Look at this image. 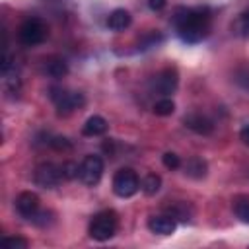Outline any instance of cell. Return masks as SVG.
<instances>
[{
	"mask_svg": "<svg viewBox=\"0 0 249 249\" xmlns=\"http://www.w3.org/2000/svg\"><path fill=\"white\" fill-rule=\"evenodd\" d=\"M173 25L185 43H198L210 31V14L206 8H179Z\"/></svg>",
	"mask_w": 249,
	"mask_h": 249,
	"instance_id": "1",
	"label": "cell"
},
{
	"mask_svg": "<svg viewBox=\"0 0 249 249\" xmlns=\"http://www.w3.org/2000/svg\"><path fill=\"white\" fill-rule=\"evenodd\" d=\"M117 226H119V218L113 210H101L97 212L91 222H89V237L95 241H107L117 233Z\"/></svg>",
	"mask_w": 249,
	"mask_h": 249,
	"instance_id": "2",
	"label": "cell"
},
{
	"mask_svg": "<svg viewBox=\"0 0 249 249\" xmlns=\"http://www.w3.org/2000/svg\"><path fill=\"white\" fill-rule=\"evenodd\" d=\"M49 97L54 101V105L58 109V115H70L76 109H82L84 103H86L84 93L68 91V89H62V88H51Z\"/></svg>",
	"mask_w": 249,
	"mask_h": 249,
	"instance_id": "3",
	"label": "cell"
},
{
	"mask_svg": "<svg viewBox=\"0 0 249 249\" xmlns=\"http://www.w3.org/2000/svg\"><path fill=\"white\" fill-rule=\"evenodd\" d=\"M47 35H49V27H47V23H45L43 19H39V18H29V19H25V21L19 25V29H18V37H19V41H21L25 47H35V45L43 43V41L47 39Z\"/></svg>",
	"mask_w": 249,
	"mask_h": 249,
	"instance_id": "4",
	"label": "cell"
},
{
	"mask_svg": "<svg viewBox=\"0 0 249 249\" xmlns=\"http://www.w3.org/2000/svg\"><path fill=\"white\" fill-rule=\"evenodd\" d=\"M138 189H140V179H138L134 169L123 167V169H119L115 173V177H113V191H115L117 196L128 198V196L136 195Z\"/></svg>",
	"mask_w": 249,
	"mask_h": 249,
	"instance_id": "5",
	"label": "cell"
},
{
	"mask_svg": "<svg viewBox=\"0 0 249 249\" xmlns=\"http://www.w3.org/2000/svg\"><path fill=\"white\" fill-rule=\"evenodd\" d=\"M62 179H64V177H62L60 165L51 163V161L37 165V167H35V173H33V181H35V185L41 187V189H54Z\"/></svg>",
	"mask_w": 249,
	"mask_h": 249,
	"instance_id": "6",
	"label": "cell"
},
{
	"mask_svg": "<svg viewBox=\"0 0 249 249\" xmlns=\"http://www.w3.org/2000/svg\"><path fill=\"white\" fill-rule=\"evenodd\" d=\"M101 175H103V160L99 156H93V154L86 156L82 160V163H80V173H78L80 181L84 185L93 187V185L99 183Z\"/></svg>",
	"mask_w": 249,
	"mask_h": 249,
	"instance_id": "7",
	"label": "cell"
},
{
	"mask_svg": "<svg viewBox=\"0 0 249 249\" xmlns=\"http://www.w3.org/2000/svg\"><path fill=\"white\" fill-rule=\"evenodd\" d=\"M179 86V74L175 68H163L161 72H158L152 80V89L158 91L160 95H169L177 89Z\"/></svg>",
	"mask_w": 249,
	"mask_h": 249,
	"instance_id": "8",
	"label": "cell"
},
{
	"mask_svg": "<svg viewBox=\"0 0 249 249\" xmlns=\"http://www.w3.org/2000/svg\"><path fill=\"white\" fill-rule=\"evenodd\" d=\"M16 210L21 218L25 220H31L37 212H39V196L31 191H23L18 195L16 198Z\"/></svg>",
	"mask_w": 249,
	"mask_h": 249,
	"instance_id": "9",
	"label": "cell"
},
{
	"mask_svg": "<svg viewBox=\"0 0 249 249\" xmlns=\"http://www.w3.org/2000/svg\"><path fill=\"white\" fill-rule=\"evenodd\" d=\"M183 123H185L193 132H196V134H210V132L214 130L212 121H210L208 117H204L202 113H189V115H185Z\"/></svg>",
	"mask_w": 249,
	"mask_h": 249,
	"instance_id": "10",
	"label": "cell"
},
{
	"mask_svg": "<svg viewBox=\"0 0 249 249\" xmlns=\"http://www.w3.org/2000/svg\"><path fill=\"white\" fill-rule=\"evenodd\" d=\"M148 228L152 233L158 235H171L177 228V222L173 216H152L148 220Z\"/></svg>",
	"mask_w": 249,
	"mask_h": 249,
	"instance_id": "11",
	"label": "cell"
},
{
	"mask_svg": "<svg viewBox=\"0 0 249 249\" xmlns=\"http://www.w3.org/2000/svg\"><path fill=\"white\" fill-rule=\"evenodd\" d=\"M107 128H109V123L101 115H91L84 123L82 132H84V136H101V134L107 132Z\"/></svg>",
	"mask_w": 249,
	"mask_h": 249,
	"instance_id": "12",
	"label": "cell"
},
{
	"mask_svg": "<svg viewBox=\"0 0 249 249\" xmlns=\"http://www.w3.org/2000/svg\"><path fill=\"white\" fill-rule=\"evenodd\" d=\"M130 21H132L130 14H128L126 10H123V8H117V10H113V12L109 14V18H107V27L113 29V31H123V29H126V27L130 25Z\"/></svg>",
	"mask_w": 249,
	"mask_h": 249,
	"instance_id": "13",
	"label": "cell"
},
{
	"mask_svg": "<svg viewBox=\"0 0 249 249\" xmlns=\"http://www.w3.org/2000/svg\"><path fill=\"white\" fill-rule=\"evenodd\" d=\"M45 74L51 78H64L68 74V64L64 58L60 56H51L49 60H45Z\"/></svg>",
	"mask_w": 249,
	"mask_h": 249,
	"instance_id": "14",
	"label": "cell"
},
{
	"mask_svg": "<svg viewBox=\"0 0 249 249\" xmlns=\"http://www.w3.org/2000/svg\"><path fill=\"white\" fill-rule=\"evenodd\" d=\"M185 173L189 175V177H193V179H202L204 175H206V161L202 160V158H198V156H191L187 161H185Z\"/></svg>",
	"mask_w": 249,
	"mask_h": 249,
	"instance_id": "15",
	"label": "cell"
},
{
	"mask_svg": "<svg viewBox=\"0 0 249 249\" xmlns=\"http://www.w3.org/2000/svg\"><path fill=\"white\" fill-rule=\"evenodd\" d=\"M231 31L233 35L241 37V39H249V10L247 12H241L233 23H231Z\"/></svg>",
	"mask_w": 249,
	"mask_h": 249,
	"instance_id": "16",
	"label": "cell"
},
{
	"mask_svg": "<svg viewBox=\"0 0 249 249\" xmlns=\"http://www.w3.org/2000/svg\"><path fill=\"white\" fill-rule=\"evenodd\" d=\"M160 187H161V179H160V175H156V173H148V175L142 179V183H140V189H142L144 195H148V196H154V195L160 191Z\"/></svg>",
	"mask_w": 249,
	"mask_h": 249,
	"instance_id": "17",
	"label": "cell"
},
{
	"mask_svg": "<svg viewBox=\"0 0 249 249\" xmlns=\"http://www.w3.org/2000/svg\"><path fill=\"white\" fill-rule=\"evenodd\" d=\"M233 212H235V216H237L243 224H249V196H239V198H235V202H233Z\"/></svg>",
	"mask_w": 249,
	"mask_h": 249,
	"instance_id": "18",
	"label": "cell"
},
{
	"mask_svg": "<svg viewBox=\"0 0 249 249\" xmlns=\"http://www.w3.org/2000/svg\"><path fill=\"white\" fill-rule=\"evenodd\" d=\"M173 111H175V103H173L169 97H163V99H160V101L154 103V113H156L158 117H167V115H171Z\"/></svg>",
	"mask_w": 249,
	"mask_h": 249,
	"instance_id": "19",
	"label": "cell"
},
{
	"mask_svg": "<svg viewBox=\"0 0 249 249\" xmlns=\"http://www.w3.org/2000/svg\"><path fill=\"white\" fill-rule=\"evenodd\" d=\"M29 222H33V224L39 226V228H45V226H49V224L53 222V212H49V210H41V208H39V212H37Z\"/></svg>",
	"mask_w": 249,
	"mask_h": 249,
	"instance_id": "20",
	"label": "cell"
},
{
	"mask_svg": "<svg viewBox=\"0 0 249 249\" xmlns=\"http://www.w3.org/2000/svg\"><path fill=\"white\" fill-rule=\"evenodd\" d=\"M2 245L4 247H10V249H27L29 247V241L16 235V237H4L2 239Z\"/></svg>",
	"mask_w": 249,
	"mask_h": 249,
	"instance_id": "21",
	"label": "cell"
},
{
	"mask_svg": "<svg viewBox=\"0 0 249 249\" xmlns=\"http://www.w3.org/2000/svg\"><path fill=\"white\" fill-rule=\"evenodd\" d=\"M60 171H62V177H64V179H74V177H78V173H80V165L74 163V161H64V163L60 165Z\"/></svg>",
	"mask_w": 249,
	"mask_h": 249,
	"instance_id": "22",
	"label": "cell"
},
{
	"mask_svg": "<svg viewBox=\"0 0 249 249\" xmlns=\"http://www.w3.org/2000/svg\"><path fill=\"white\" fill-rule=\"evenodd\" d=\"M49 146L54 148V150H58V152H64V150H70L72 148V144H70V140L66 136H53L49 140Z\"/></svg>",
	"mask_w": 249,
	"mask_h": 249,
	"instance_id": "23",
	"label": "cell"
},
{
	"mask_svg": "<svg viewBox=\"0 0 249 249\" xmlns=\"http://www.w3.org/2000/svg\"><path fill=\"white\" fill-rule=\"evenodd\" d=\"M161 161H163V165H165L167 169H177V167H181V160H179V156L173 154V152H165V154L161 156Z\"/></svg>",
	"mask_w": 249,
	"mask_h": 249,
	"instance_id": "24",
	"label": "cell"
},
{
	"mask_svg": "<svg viewBox=\"0 0 249 249\" xmlns=\"http://www.w3.org/2000/svg\"><path fill=\"white\" fill-rule=\"evenodd\" d=\"M169 212H171V216L173 218H179V220H183V222H187L189 220V206L185 204V202H181V204H175L173 208H169Z\"/></svg>",
	"mask_w": 249,
	"mask_h": 249,
	"instance_id": "25",
	"label": "cell"
},
{
	"mask_svg": "<svg viewBox=\"0 0 249 249\" xmlns=\"http://www.w3.org/2000/svg\"><path fill=\"white\" fill-rule=\"evenodd\" d=\"M165 4H167V0H148V6H150V10H154V12H160V10H163V8H165Z\"/></svg>",
	"mask_w": 249,
	"mask_h": 249,
	"instance_id": "26",
	"label": "cell"
},
{
	"mask_svg": "<svg viewBox=\"0 0 249 249\" xmlns=\"http://www.w3.org/2000/svg\"><path fill=\"white\" fill-rule=\"evenodd\" d=\"M239 138H241V142H243L245 146H249V124L241 128V132H239Z\"/></svg>",
	"mask_w": 249,
	"mask_h": 249,
	"instance_id": "27",
	"label": "cell"
}]
</instances>
